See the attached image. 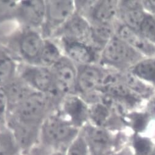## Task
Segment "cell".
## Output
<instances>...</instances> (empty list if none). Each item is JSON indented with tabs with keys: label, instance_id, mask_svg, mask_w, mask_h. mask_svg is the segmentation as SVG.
<instances>
[{
	"label": "cell",
	"instance_id": "obj_1",
	"mask_svg": "<svg viewBox=\"0 0 155 155\" xmlns=\"http://www.w3.org/2000/svg\"><path fill=\"white\" fill-rule=\"evenodd\" d=\"M80 132L56 110L43 121L38 144L49 152L66 151Z\"/></svg>",
	"mask_w": 155,
	"mask_h": 155
},
{
	"label": "cell",
	"instance_id": "obj_2",
	"mask_svg": "<svg viewBox=\"0 0 155 155\" xmlns=\"http://www.w3.org/2000/svg\"><path fill=\"white\" fill-rule=\"evenodd\" d=\"M60 101L50 96L36 91L9 110L6 117L22 122L42 125L49 115L57 110Z\"/></svg>",
	"mask_w": 155,
	"mask_h": 155
},
{
	"label": "cell",
	"instance_id": "obj_3",
	"mask_svg": "<svg viewBox=\"0 0 155 155\" xmlns=\"http://www.w3.org/2000/svg\"><path fill=\"white\" fill-rule=\"evenodd\" d=\"M142 58L130 45L118 36H114L101 51L99 61L103 65L123 69L133 68Z\"/></svg>",
	"mask_w": 155,
	"mask_h": 155
},
{
	"label": "cell",
	"instance_id": "obj_4",
	"mask_svg": "<svg viewBox=\"0 0 155 155\" xmlns=\"http://www.w3.org/2000/svg\"><path fill=\"white\" fill-rule=\"evenodd\" d=\"M76 11L75 1H45V15L40 30L44 39H52L55 33Z\"/></svg>",
	"mask_w": 155,
	"mask_h": 155
},
{
	"label": "cell",
	"instance_id": "obj_5",
	"mask_svg": "<svg viewBox=\"0 0 155 155\" xmlns=\"http://www.w3.org/2000/svg\"><path fill=\"white\" fill-rule=\"evenodd\" d=\"M18 76L35 91L61 100L57 93L51 69L36 64H20Z\"/></svg>",
	"mask_w": 155,
	"mask_h": 155
},
{
	"label": "cell",
	"instance_id": "obj_6",
	"mask_svg": "<svg viewBox=\"0 0 155 155\" xmlns=\"http://www.w3.org/2000/svg\"><path fill=\"white\" fill-rule=\"evenodd\" d=\"M44 39L39 30L23 28L13 39L12 47L23 63L36 64Z\"/></svg>",
	"mask_w": 155,
	"mask_h": 155
},
{
	"label": "cell",
	"instance_id": "obj_7",
	"mask_svg": "<svg viewBox=\"0 0 155 155\" xmlns=\"http://www.w3.org/2000/svg\"><path fill=\"white\" fill-rule=\"evenodd\" d=\"M55 91L61 97L76 94L77 66L64 55L52 68Z\"/></svg>",
	"mask_w": 155,
	"mask_h": 155
},
{
	"label": "cell",
	"instance_id": "obj_8",
	"mask_svg": "<svg viewBox=\"0 0 155 155\" xmlns=\"http://www.w3.org/2000/svg\"><path fill=\"white\" fill-rule=\"evenodd\" d=\"M77 66L76 94L84 99L99 92L106 73L94 64Z\"/></svg>",
	"mask_w": 155,
	"mask_h": 155
},
{
	"label": "cell",
	"instance_id": "obj_9",
	"mask_svg": "<svg viewBox=\"0 0 155 155\" xmlns=\"http://www.w3.org/2000/svg\"><path fill=\"white\" fill-rule=\"evenodd\" d=\"M5 125L13 134L21 154H28L39 142L41 125L22 122L6 117Z\"/></svg>",
	"mask_w": 155,
	"mask_h": 155
},
{
	"label": "cell",
	"instance_id": "obj_10",
	"mask_svg": "<svg viewBox=\"0 0 155 155\" xmlns=\"http://www.w3.org/2000/svg\"><path fill=\"white\" fill-rule=\"evenodd\" d=\"M57 111L79 130L89 122V106L76 94L64 97L60 101Z\"/></svg>",
	"mask_w": 155,
	"mask_h": 155
},
{
	"label": "cell",
	"instance_id": "obj_11",
	"mask_svg": "<svg viewBox=\"0 0 155 155\" xmlns=\"http://www.w3.org/2000/svg\"><path fill=\"white\" fill-rule=\"evenodd\" d=\"M14 16L23 28L41 30L45 19V1H21L15 6Z\"/></svg>",
	"mask_w": 155,
	"mask_h": 155
},
{
	"label": "cell",
	"instance_id": "obj_12",
	"mask_svg": "<svg viewBox=\"0 0 155 155\" xmlns=\"http://www.w3.org/2000/svg\"><path fill=\"white\" fill-rule=\"evenodd\" d=\"M58 40L64 55L77 66L92 64L99 61V51L91 44L65 39Z\"/></svg>",
	"mask_w": 155,
	"mask_h": 155
},
{
	"label": "cell",
	"instance_id": "obj_13",
	"mask_svg": "<svg viewBox=\"0 0 155 155\" xmlns=\"http://www.w3.org/2000/svg\"><path fill=\"white\" fill-rule=\"evenodd\" d=\"M91 33L90 23L83 15L76 11L52 39H65L91 44Z\"/></svg>",
	"mask_w": 155,
	"mask_h": 155
},
{
	"label": "cell",
	"instance_id": "obj_14",
	"mask_svg": "<svg viewBox=\"0 0 155 155\" xmlns=\"http://www.w3.org/2000/svg\"><path fill=\"white\" fill-rule=\"evenodd\" d=\"M81 134L91 155L109 154L112 140L104 127L88 123L81 130Z\"/></svg>",
	"mask_w": 155,
	"mask_h": 155
},
{
	"label": "cell",
	"instance_id": "obj_15",
	"mask_svg": "<svg viewBox=\"0 0 155 155\" xmlns=\"http://www.w3.org/2000/svg\"><path fill=\"white\" fill-rule=\"evenodd\" d=\"M118 37L130 45L141 55L155 56V46L150 43L138 31L123 24L117 30Z\"/></svg>",
	"mask_w": 155,
	"mask_h": 155
},
{
	"label": "cell",
	"instance_id": "obj_16",
	"mask_svg": "<svg viewBox=\"0 0 155 155\" xmlns=\"http://www.w3.org/2000/svg\"><path fill=\"white\" fill-rule=\"evenodd\" d=\"M118 15L124 25L138 31L147 15L141 4L135 1L118 3Z\"/></svg>",
	"mask_w": 155,
	"mask_h": 155
},
{
	"label": "cell",
	"instance_id": "obj_17",
	"mask_svg": "<svg viewBox=\"0 0 155 155\" xmlns=\"http://www.w3.org/2000/svg\"><path fill=\"white\" fill-rule=\"evenodd\" d=\"M4 88L8 99V112L20 104L32 93L36 92L18 75Z\"/></svg>",
	"mask_w": 155,
	"mask_h": 155
},
{
	"label": "cell",
	"instance_id": "obj_18",
	"mask_svg": "<svg viewBox=\"0 0 155 155\" xmlns=\"http://www.w3.org/2000/svg\"><path fill=\"white\" fill-rule=\"evenodd\" d=\"M64 56L62 49L54 39H45L36 65L51 69Z\"/></svg>",
	"mask_w": 155,
	"mask_h": 155
},
{
	"label": "cell",
	"instance_id": "obj_19",
	"mask_svg": "<svg viewBox=\"0 0 155 155\" xmlns=\"http://www.w3.org/2000/svg\"><path fill=\"white\" fill-rule=\"evenodd\" d=\"M18 66L15 58L0 50V86L5 87L17 77Z\"/></svg>",
	"mask_w": 155,
	"mask_h": 155
},
{
	"label": "cell",
	"instance_id": "obj_20",
	"mask_svg": "<svg viewBox=\"0 0 155 155\" xmlns=\"http://www.w3.org/2000/svg\"><path fill=\"white\" fill-rule=\"evenodd\" d=\"M131 69V72L138 79L155 87V58L142 60Z\"/></svg>",
	"mask_w": 155,
	"mask_h": 155
},
{
	"label": "cell",
	"instance_id": "obj_21",
	"mask_svg": "<svg viewBox=\"0 0 155 155\" xmlns=\"http://www.w3.org/2000/svg\"><path fill=\"white\" fill-rule=\"evenodd\" d=\"M21 154V150L11 131L5 124L0 125V155Z\"/></svg>",
	"mask_w": 155,
	"mask_h": 155
},
{
	"label": "cell",
	"instance_id": "obj_22",
	"mask_svg": "<svg viewBox=\"0 0 155 155\" xmlns=\"http://www.w3.org/2000/svg\"><path fill=\"white\" fill-rule=\"evenodd\" d=\"M89 106V122L98 126H104L110 119L112 111L102 102Z\"/></svg>",
	"mask_w": 155,
	"mask_h": 155
},
{
	"label": "cell",
	"instance_id": "obj_23",
	"mask_svg": "<svg viewBox=\"0 0 155 155\" xmlns=\"http://www.w3.org/2000/svg\"><path fill=\"white\" fill-rule=\"evenodd\" d=\"M121 77L127 87L139 96L147 97L152 94L153 91L151 88L145 85L141 80L131 72L124 74L121 75Z\"/></svg>",
	"mask_w": 155,
	"mask_h": 155
},
{
	"label": "cell",
	"instance_id": "obj_24",
	"mask_svg": "<svg viewBox=\"0 0 155 155\" xmlns=\"http://www.w3.org/2000/svg\"><path fill=\"white\" fill-rule=\"evenodd\" d=\"M139 32L155 46V18L151 15H147Z\"/></svg>",
	"mask_w": 155,
	"mask_h": 155
},
{
	"label": "cell",
	"instance_id": "obj_25",
	"mask_svg": "<svg viewBox=\"0 0 155 155\" xmlns=\"http://www.w3.org/2000/svg\"><path fill=\"white\" fill-rule=\"evenodd\" d=\"M66 155H91L81 132L66 151Z\"/></svg>",
	"mask_w": 155,
	"mask_h": 155
},
{
	"label": "cell",
	"instance_id": "obj_26",
	"mask_svg": "<svg viewBox=\"0 0 155 155\" xmlns=\"http://www.w3.org/2000/svg\"><path fill=\"white\" fill-rule=\"evenodd\" d=\"M8 109L9 103L5 89L0 86V124H5Z\"/></svg>",
	"mask_w": 155,
	"mask_h": 155
},
{
	"label": "cell",
	"instance_id": "obj_27",
	"mask_svg": "<svg viewBox=\"0 0 155 155\" xmlns=\"http://www.w3.org/2000/svg\"><path fill=\"white\" fill-rule=\"evenodd\" d=\"M136 147L140 154H146L149 151L150 144L145 140L140 139L137 140Z\"/></svg>",
	"mask_w": 155,
	"mask_h": 155
},
{
	"label": "cell",
	"instance_id": "obj_28",
	"mask_svg": "<svg viewBox=\"0 0 155 155\" xmlns=\"http://www.w3.org/2000/svg\"><path fill=\"white\" fill-rule=\"evenodd\" d=\"M148 112L150 114H151V115L155 116V99L150 102L148 107Z\"/></svg>",
	"mask_w": 155,
	"mask_h": 155
},
{
	"label": "cell",
	"instance_id": "obj_29",
	"mask_svg": "<svg viewBox=\"0 0 155 155\" xmlns=\"http://www.w3.org/2000/svg\"><path fill=\"white\" fill-rule=\"evenodd\" d=\"M143 3L150 9L155 11V1H146L145 2H143Z\"/></svg>",
	"mask_w": 155,
	"mask_h": 155
},
{
	"label": "cell",
	"instance_id": "obj_30",
	"mask_svg": "<svg viewBox=\"0 0 155 155\" xmlns=\"http://www.w3.org/2000/svg\"><path fill=\"white\" fill-rule=\"evenodd\" d=\"M48 155H66V151H52Z\"/></svg>",
	"mask_w": 155,
	"mask_h": 155
},
{
	"label": "cell",
	"instance_id": "obj_31",
	"mask_svg": "<svg viewBox=\"0 0 155 155\" xmlns=\"http://www.w3.org/2000/svg\"><path fill=\"white\" fill-rule=\"evenodd\" d=\"M1 124H0V125H1Z\"/></svg>",
	"mask_w": 155,
	"mask_h": 155
},
{
	"label": "cell",
	"instance_id": "obj_32",
	"mask_svg": "<svg viewBox=\"0 0 155 155\" xmlns=\"http://www.w3.org/2000/svg\"><path fill=\"white\" fill-rule=\"evenodd\" d=\"M21 155H23V154H21Z\"/></svg>",
	"mask_w": 155,
	"mask_h": 155
}]
</instances>
